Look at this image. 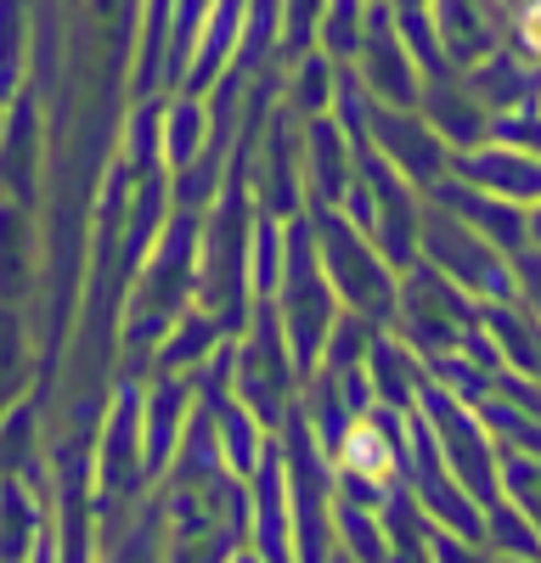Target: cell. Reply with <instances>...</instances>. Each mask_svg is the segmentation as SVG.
Returning a JSON list of instances; mask_svg holds the SVG:
<instances>
[{"label": "cell", "mask_w": 541, "mask_h": 563, "mask_svg": "<svg viewBox=\"0 0 541 563\" xmlns=\"http://www.w3.org/2000/svg\"><path fill=\"white\" fill-rule=\"evenodd\" d=\"M536 108H541V102H536Z\"/></svg>", "instance_id": "22"}, {"label": "cell", "mask_w": 541, "mask_h": 563, "mask_svg": "<svg viewBox=\"0 0 541 563\" xmlns=\"http://www.w3.org/2000/svg\"><path fill=\"white\" fill-rule=\"evenodd\" d=\"M367 135H373V153L412 186H440L445 180V141L429 130L423 113L412 108H384L367 102Z\"/></svg>", "instance_id": "6"}, {"label": "cell", "mask_w": 541, "mask_h": 563, "mask_svg": "<svg viewBox=\"0 0 541 563\" xmlns=\"http://www.w3.org/2000/svg\"><path fill=\"white\" fill-rule=\"evenodd\" d=\"M395 299H400V321H406V333H412L418 350L451 355L468 339V299H463L457 282H445L434 265H418L412 282H406Z\"/></svg>", "instance_id": "5"}, {"label": "cell", "mask_w": 541, "mask_h": 563, "mask_svg": "<svg viewBox=\"0 0 541 563\" xmlns=\"http://www.w3.org/2000/svg\"><path fill=\"white\" fill-rule=\"evenodd\" d=\"M305 180H310V192L322 209H339L344 192H350V180H355V141L339 119L328 113H316L310 130H305Z\"/></svg>", "instance_id": "10"}, {"label": "cell", "mask_w": 541, "mask_h": 563, "mask_svg": "<svg viewBox=\"0 0 541 563\" xmlns=\"http://www.w3.org/2000/svg\"><path fill=\"white\" fill-rule=\"evenodd\" d=\"M198 238L203 225L198 214H175L164 225V238L153 249V260H142V288H135V321H180V310H192V288H198Z\"/></svg>", "instance_id": "4"}, {"label": "cell", "mask_w": 541, "mask_h": 563, "mask_svg": "<svg viewBox=\"0 0 541 563\" xmlns=\"http://www.w3.org/2000/svg\"><path fill=\"white\" fill-rule=\"evenodd\" d=\"M29 282V220L23 203H0V299H18Z\"/></svg>", "instance_id": "17"}, {"label": "cell", "mask_w": 541, "mask_h": 563, "mask_svg": "<svg viewBox=\"0 0 541 563\" xmlns=\"http://www.w3.org/2000/svg\"><path fill=\"white\" fill-rule=\"evenodd\" d=\"M440 192V209H451L463 225H474L485 243H496V249H508V254H519L525 243H530V214L519 209V203H508V198H490V192H479V186H451V180H440L434 186Z\"/></svg>", "instance_id": "11"}, {"label": "cell", "mask_w": 541, "mask_h": 563, "mask_svg": "<svg viewBox=\"0 0 541 563\" xmlns=\"http://www.w3.org/2000/svg\"><path fill=\"white\" fill-rule=\"evenodd\" d=\"M310 243L322 254L316 265H322L333 299H344L350 316H389L395 310V265L373 249V238L344 209H316Z\"/></svg>", "instance_id": "1"}, {"label": "cell", "mask_w": 541, "mask_h": 563, "mask_svg": "<svg viewBox=\"0 0 541 563\" xmlns=\"http://www.w3.org/2000/svg\"><path fill=\"white\" fill-rule=\"evenodd\" d=\"M503 0H434V29H440V45H445V63H485L496 52V29H503Z\"/></svg>", "instance_id": "12"}, {"label": "cell", "mask_w": 541, "mask_h": 563, "mask_svg": "<svg viewBox=\"0 0 541 563\" xmlns=\"http://www.w3.org/2000/svg\"><path fill=\"white\" fill-rule=\"evenodd\" d=\"M514 288H525L530 310L541 316V254H519V276H514Z\"/></svg>", "instance_id": "20"}, {"label": "cell", "mask_w": 541, "mask_h": 563, "mask_svg": "<svg viewBox=\"0 0 541 563\" xmlns=\"http://www.w3.org/2000/svg\"><path fill=\"white\" fill-rule=\"evenodd\" d=\"M423 119H429V130L445 141V147H485V135H490V108L468 90V79H445V74H434V79H423Z\"/></svg>", "instance_id": "9"}, {"label": "cell", "mask_w": 541, "mask_h": 563, "mask_svg": "<svg viewBox=\"0 0 541 563\" xmlns=\"http://www.w3.org/2000/svg\"><path fill=\"white\" fill-rule=\"evenodd\" d=\"M0 186L23 203L34 192V158H40V124H34V108L29 102H12L0 113Z\"/></svg>", "instance_id": "14"}, {"label": "cell", "mask_w": 541, "mask_h": 563, "mask_svg": "<svg viewBox=\"0 0 541 563\" xmlns=\"http://www.w3.org/2000/svg\"><path fill=\"white\" fill-rule=\"evenodd\" d=\"M429 406H434V417H440V456L451 462L457 485L468 479V490L485 496V490H490V485H485V467H490V445H485V434L474 429L468 417H451V400H429Z\"/></svg>", "instance_id": "15"}, {"label": "cell", "mask_w": 541, "mask_h": 563, "mask_svg": "<svg viewBox=\"0 0 541 563\" xmlns=\"http://www.w3.org/2000/svg\"><path fill=\"white\" fill-rule=\"evenodd\" d=\"M294 97H299V113H305V119L328 113V102H333V63H328L322 52H310V57L299 63V85H294Z\"/></svg>", "instance_id": "18"}, {"label": "cell", "mask_w": 541, "mask_h": 563, "mask_svg": "<svg viewBox=\"0 0 541 563\" xmlns=\"http://www.w3.org/2000/svg\"><path fill=\"white\" fill-rule=\"evenodd\" d=\"M485 327L496 333V344H503V355H508L519 372L541 378V316H536V310H508V299H503V310H490Z\"/></svg>", "instance_id": "16"}, {"label": "cell", "mask_w": 541, "mask_h": 563, "mask_svg": "<svg viewBox=\"0 0 541 563\" xmlns=\"http://www.w3.org/2000/svg\"><path fill=\"white\" fill-rule=\"evenodd\" d=\"M418 260L434 265L445 282H457L463 294H479L490 305H503L514 294V271L503 260V249L485 243L474 225H463L451 209H423L418 225Z\"/></svg>", "instance_id": "2"}, {"label": "cell", "mask_w": 541, "mask_h": 563, "mask_svg": "<svg viewBox=\"0 0 541 563\" xmlns=\"http://www.w3.org/2000/svg\"><path fill=\"white\" fill-rule=\"evenodd\" d=\"M457 175L468 186H479V192H490V198L519 203V209L541 203V158H530L519 147H503V141H490V147H468Z\"/></svg>", "instance_id": "8"}, {"label": "cell", "mask_w": 541, "mask_h": 563, "mask_svg": "<svg viewBox=\"0 0 541 563\" xmlns=\"http://www.w3.org/2000/svg\"><path fill=\"white\" fill-rule=\"evenodd\" d=\"M277 321H283V339L294 344L299 366L316 361V350L328 344L333 333V288L322 265H316V243L310 231H288V249H283V276H277Z\"/></svg>", "instance_id": "3"}, {"label": "cell", "mask_w": 541, "mask_h": 563, "mask_svg": "<svg viewBox=\"0 0 541 563\" xmlns=\"http://www.w3.org/2000/svg\"><path fill=\"white\" fill-rule=\"evenodd\" d=\"M238 378H243V395L265 411H277L283 395H288V361H283V321L270 316L260 305V321H254V339L243 350V366H238Z\"/></svg>", "instance_id": "13"}, {"label": "cell", "mask_w": 541, "mask_h": 563, "mask_svg": "<svg viewBox=\"0 0 541 563\" xmlns=\"http://www.w3.org/2000/svg\"><path fill=\"white\" fill-rule=\"evenodd\" d=\"M508 479H514V501L525 507V525H530L536 541H541V462L514 456V462H508Z\"/></svg>", "instance_id": "19"}, {"label": "cell", "mask_w": 541, "mask_h": 563, "mask_svg": "<svg viewBox=\"0 0 541 563\" xmlns=\"http://www.w3.org/2000/svg\"><path fill=\"white\" fill-rule=\"evenodd\" d=\"M355 63H361V90L367 102H384V108H418L423 97V74L412 63V52L400 45V29L384 7H367V29H361V45H355Z\"/></svg>", "instance_id": "7"}, {"label": "cell", "mask_w": 541, "mask_h": 563, "mask_svg": "<svg viewBox=\"0 0 541 563\" xmlns=\"http://www.w3.org/2000/svg\"><path fill=\"white\" fill-rule=\"evenodd\" d=\"M530 238H536V243H541V203H536V209H530Z\"/></svg>", "instance_id": "21"}]
</instances>
